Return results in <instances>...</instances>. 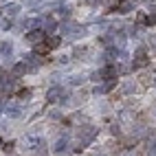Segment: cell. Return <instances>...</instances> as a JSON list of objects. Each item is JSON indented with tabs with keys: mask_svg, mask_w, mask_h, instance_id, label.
<instances>
[{
	"mask_svg": "<svg viewBox=\"0 0 156 156\" xmlns=\"http://www.w3.org/2000/svg\"><path fill=\"white\" fill-rule=\"evenodd\" d=\"M95 136H97V132L92 130V128H84V130L79 132V143H77V152H79V147H84V145L92 143V141H95Z\"/></svg>",
	"mask_w": 156,
	"mask_h": 156,
	"instance_id": "6da1fadb",
	"label": "cell"
},
{
	"mask_svg": "<svg viewBox=\"0 0 156 156\" xmlns=\"http://www.w3.org/2000/svg\"><path fill=\"white\" fill-rule=\"evenodd\" d=\"M27 42L29 44H42L44 42V29H33L27 33Z\"/></svg>",
	"mask_w": 156,
	"mask_h": 156,
	"instance_id": "7a4b0ae2",
	"label": "cell"
},
{
	"mask_svg": "<svg viewBox=\"0 0 156 156\" xmlns=\"http://www.w3.org/2000/svg\"><path fill=\"white\" fill-rule=\"evenodd\" d=\"M145 64H147V53H145V48H139L136 57H134V66H145Z\"/></svg>",
	"mask_w": 156,
	"mask_h": 156,
	"instance_id": "3957f363",
	"label": "cell"
},
{
	"mask_svg": "<svg viewBox=\"0 0 156 156\" xmlns=\"http://www.w3.org/2000/svg\"><path fill=\"white\" fill-rule=\"evenodd\" d=\"M59 97H62V88H59V86H53V88L46 92V99H48V101H57Z\"/></svg>",
	"mask_w": 156,
	"mask_h": 156,
	"instance_id": "277c9868",
	"label": "cell"
},
{
	"mask_svg": "<svg viewBox=\"0 0 156 156\" xmlns=\"http://www.w3.org/2000/svg\"><path fill=\"white\" fill-rule=\"evenodd\" d=\"M11 53H13V46H11V42H0V55L9 57Z\"/></svg>",
	"mask_w": 156,
	"mask_h": 156,
	"instance_id": "5b68a950",
	"label": "cell"
},
{
	"mask_svg": "<svg viewBox=\"0 0 156 156\" xmlns=\"http://www.w3.org/2000/svg\"><path fill=\"white\" fill-rule=\"evenodd\" d=\"M27 70H29V66H27V62H18V64L13 66V75H24Z\"/></svg>",
	"mask_w": 156,
	"mask_h": 156,
	"instance_id": "8992f818",
	"label": "cell"
},
{
	"mask_svg": "<svg viewBox=\"0 0 156 156\" xmlns=\"http://www.w3.org/2000/svg\"><path fill=\"white\" fill-rule=\"evenodd\" d=\"M66 145H68V139H66V136L57 139V143H55V152H64V150H66Z\"/></svg>",
	"mask_w": 156,
	"mask_h": 156,
	"instance_id": "52a82bcc",
	"label": "cell"
},
{
	"mask_svg": "<svg viewBox=\"0 0 156 156\" xmlns=\"http://www.w3.org/2000/svg\"><path fill=\"white\" fill-rule=\"evenodd\" d=\"M5 9H7V16H18V11H20V7L13 5V2H11V5H7Z\"/></svg>",
	"mask_w": 156,
	"mask_h": 156,
	"instance_id": "ba28073f",
	"label": "cell"
},
{
	"mask_svg": "<svg viewBox=\"0 0 156 156\" xmlns=\"http://www.w3.org/2000/svg\"><path fill=\"white\" fill-rule=\"evenodd\" d=\"M7 114H9V117H11V119H18V117H20V114H22V112H20V108H18V106H11V108L7 110Z\"/></svg>",
	"mask_w": 156,
	"mask_h": 156,
	"instance_id": "9c48e42d",
	"label": "cell"
},
{
	"mask_svg": "<svg viewBox=\"0 0 156 156\" xmlns=\"http://www.w3.org/2000/svg\"><path fill=\"white\" fill-rule=\"evenodd\" d=\"M130 7H132L130 2H123V5L119 7V11H121V13H128V11H130Z\"/></svg>",
	"mask_w": 156,
	"mask_h": 156,
	"instance_id": "30bf717a",
	"label": "cell"
},
{
	"mask_svg": "<svg viewBox=\"0 0 156 156\" xmlns=\"http://www.w3.org/2000/svg\"><path fill=\"white\" fill-rule=\"evenodd\" d=\"M31 97V90H22L20 92V99H29Z\"/></svg>",
	"mask_w": 156,
	"mask_h": 156,
	"instance_id": "8fae6325",
	"label": "cell"
},
{
	"mask_svg": "<svg viewBox=\"0 0 156 156\" xmlns=\"http://www.w3.org/2000/svg\"><path fill=\"white\" fill-rule=\"evenodd\" d=\"M147 156H156V145H152V150L147 152Z\"/></svg>",
	"mask_w": 156,
	"mask_h": 156,
	"instance_id": "7c38bea8",
	"label": "cell"
},
{
	"mask_svg": "<svg viewBox=\"0 0 156 156\" xmlns=\"http://www.w3.org/2000/svg\"><path fill=\"white\" fill-rule=\"evenodd\" d=\"M150 42H152V44H154V48H156V35H152V37H150Z\"/></svg>",
	"mask_w": 156,
	"mask_h": 156,
	"instance_id": "4fadbf2b",
	"label": "cell"
},
{
	"mask_svg": "<svg viewBox=\"0 0 156 156\" xmlns=\"http://www.w3.org/2000/svg\"><path fill=\"white\" fill-rule=\"evenodd\" d=\"M2 108H5V103H2V101H0V112H2Z\"/></svg>",
	"mask_w": 156,
	"mask_h": 156,
	"instance_id": "5bb4252c",
	"label": "cell"
},
{
	"mask_svg": "<svg viewBox=\"0 0 156 156\" xmlns=\"http://www.w3.org/2000/svg\"><path fill=\"white\" fill-rule=\"evenodd\" d=\"M0 145H2V141H0Z\"/></svg>",
	"mask_w": 156,
	"mask_h": 156,
	"instance_id": "9a60e30c",
	"label": "cell"
}]
</instances>
